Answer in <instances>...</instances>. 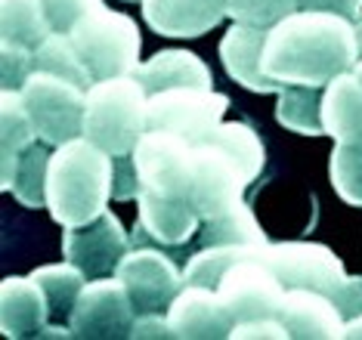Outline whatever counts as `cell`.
Returning <instances> with one entry per match:
<instances>
[{
  "mask_svg": "<svg viewBox=\"0 0 362 340\" xmlns=\"http://www.w3.org/2000/svg\"><path fill=\"white\" fill-rule=\"evenodd\" d=\"M260 62L279 84L328 87L359 62L356 25L341 13L300 6L267 31Z\"/></svg>",
  "mask_w": 362,
  "mask_h": 340,
  "instance_id": "1",
  "label": "cell"
},
{
  "mask_svg": "<svg viewBox=\"0 0 362 340\" xmlns=\"http://www.w3.org/2000/svg\"><path fill=\"white\" fill-rule=\"evenodd\" d=\"M115 155L87 136L56 146L47 170V211L59 226L96 220L112 198Z\"/></svg>",
  "mask_w": 362,
  "mask_h": 340,
  "instance_id": "2",
  "label": "cell"
},
{
  "mask_svg": "<svg viewBox=\"0 0 362 340\" xmlns=\"http://www.w3.org/2000/svg\"><path fill=\"white\" fill-rule=\"evenodd\" d=\"M149 130V90L130 74L93 81L84 105V136L109 155H130Z\"/></svg>",
  "mask_w": 362,
  "mask_h": 340,
  "instance_id": "3",
  "label": "cell"
},
{
  "mask_svg": "<svg viewBox=\"0 0 362 340\" xmlns=\"http://www.w3.org/2000/svg\"><path fill=\"white\" fill-rule=\"evenodd\" d=\"M69 37L93 81L130 74L139 65V47H143L139 25L127 13L105 6L103 0L78 16V22L69 28Z\"/></svg>",
  "mask_w": 362,
  "mask_h": 340,
  "instance_id": "4",
  "label": "cell"
},
{
  "mask_svg": "<svg viewBox=\"0 0 362 340\" xmlns=\"http://www.w3.org/2000/svg\"><path fill=\"white\" fill-rule=\"evenodd\" d=\"M19 93L31 121H35L37 139L50 146H62L75 136H84L87 87L62 78V74L35 69Z\"/></svg>",
  "mask_w": 362,
  "mask_h": 340,
  "instance_id": "5",
  "label": "cell"
},
{
  "mask_svg": "<svg viewBox=\"0 0 362 340\" xmlns=\"http://www.w3.org/2000/svg\"><path fill=\"white\" fill-rule=\"evenodd\" d=\"M134 164L139 173V192H158L189 198V182H192V155L195 143L177 130L149 127L134 152Z\"/></svg>",
  "mask_w": 362,
  "mask_h": 340,
  "instance_id": "6",
  "label": "cell"
},
{
  "mask_svg": "<svg viewBox=\"0 0 362 340\" xmlns=\"http://www.w3.org/2000/svg\"><path fill=\"white\" fill-rule=\"evenodd\" d=\"M260 260L276 272L285 288H313L328 297L341 294L350 279L341 257L316 242H269Z\"/></svg>",
  "mask_w": 362,
  "mask_h": 340,
  "instance_id": "7",
  "label": "cell"
},
{
  "mask_svg": "<svg viewBox=\"0 0 362 340\" xmlns=\"http://www.w3.org/2000/svg\"><path fill=\"white\" fill-rule=\"evenodd\" d=\"M136 319V306L130 300L124 281L118 276H100L87 281L78 297V306L69 319L71 337L81 340H115L130 337Z\"/></svg>",
  "mask_w": 362,
  "mask_h": 340,
  "instance_id": "8",
  "label": "cell"
},
{
  "mask_svg": "<svg viewBox=\"0 0 362 340\" xmlns=\"http://www.w3.org/2000/svg\"><path fill=\"white\" fill-rule=\"evenodd\" d=\"M251 182L226 148L214 143H195L192 155V182H189V201L202 213V220H211L217 213L229 211L242 201L245 189Z\"/></svg>",
  "mask_w": 362,
  "mask_h": 340,
  "instance_id": "9",
  "label": "cell"
},
{
  "mask_svg": "<svg viewBox=\"0 0 362 340\" xmlns=\"http://www.w3.org/2000/svg\"><path fill=\"white\" fill-rule=\"evenodd\" d=\"M229 109V96L217 90L202 87H174L149 93V127L158 130H177L199 143L204 134H211Z\"/></svg>",
  "mask_w": 362,
  "mask_h": 340,
  "instance_id": "10",
  "label": "cell"
},
{
  "mask_svg": "<svg viewBox=\"0 0 362 340\" xmlns=\"http://www.w3.org/2000/svg\"><path fill=\"white\" fill-rule=\"evenodd\" d=\"M115 276L124 281L136 312H168L183 288V272L168 254L155 247H134L121 257Z\"/></svg>",
  "mask_w": 362,
  "mask_h": 340,
  "instance_id": "11",
  "label": "cell"
},
{
  "mask_svg": "<svg viewBox=\"0 0 362 340\" xmlns=\"http://www.w3.org/2000/svg\"><path fill=\"white\" fill-rule=\"evenodd\" d=\"M130 251L127 229L109 207L96 220L81 226H65L62 232V257L84 269L87 279H100L118 269L121 257Z\"/></svg>",
  "mask_w": 362,
  "mask_h": 340,
  "instance_id": "12",
  "label": "cell"
},
{
  "mask_svg": "<svg viewBox=\"0 0 362 340\" xmlns=\"http://www.w3.org/2000/svg\"><path fill=\"white\" fill-rule=\"evenodd\" d=\"M217 291L238 325V322L254 319H279V306H282L288 288L267 263L254 257V260H238L235 266H229Z\"/></svg>",
  "mask_w": 362,
  "mask_h": 340,
  "instance_id": "13",
  "label": "cell"
},
{
  "mask_svg": "<svg viewBox=\"0 0 362 340\" xmlns=\"http://www.w3.org/2000/svg\"><path fill=\"white\" fill-rule=\"evenodd\" d=\"M168 316L174 325V334L183 340L229 337L235 328V319L220 291L208 285H183L174 303L168 306Z\"/></svg>",
  "mask_w": 362,
  "mask_h": 340,
  "instance_id": "14",
  "label": "cell"
},
{
  "mask_svg": "<svg viewBox=\"0 0 362 340\" xmlns=\"http://www.w3.org/2000/svg\"><path fill=\"white\" fill-rule=\"evenodd\" d=\"M279 322L285 325L288 337L300 340H341L347 325L334 297L313 288H288L279 306Z\"/></svg>",
  "mask_w": 362,
  "mask_h": 340,
  "instance_id": "15",
  "label": "cell"
},
{
  "mask_svg": "<svg viewBox=\"0 0 362 340\" xmlns=\"http://www.w3.org/2000/svg\"><path fill=\"white\" fill-rule=\"evenodd\" d=\"M226 16V0H143V19L161 37H202Z\"/></svg>",
  "mask_w": 362,
  "mask_h": 340,
  "instance_id": "16",
  "label": "cell"
},
{
  "mask_svg": "<svg viewBox=\"0 0 362 340\" xmlns=\"http://www.w3.org/2000/svg\"><path fill=\"white\" fill-rule=\"evenodd\" d=\"M267 31L269 28L235 22L223 35V40H220V62H223L229 78H233L235 84H242L245 90H254V93H282L285 84L269 78L260 62Z\"/></svg>",
  "mask_w": 362,
  "mask_h": 340,
  "instance_id": "17",
  "label": "cell"
},
{
  "mask_svg": "<svg viewBox=\"0 0 362 340\" xmlns=\"http://www.w3.org/2000/svg\"><path fill=\"white\" fill-rule=\"evenodd\" d=\"M139 213H136V232H146L158 245H186L199 232L202 213L189 198L158 195V192H139Z\"/></svg>",
  "mask_w": 362,
  "mask_h": 340,
  "instance_id": "18",
  "label": "cell"
},
{
  "mask_svg": "<svg viewBox=\"0 0 362 340\" xmlns=\"http://www.w3.org/2000/svg\"><path fill=\"white\" fill-rule=\"evenodd\" d=\"M50 322V303L35 279H4L0 285V331L6 337H40Z\"/></svg>",
  "mask_w": 362,
  "mask_h": 340,
  "instance_id": "19",
  "label": "cell"
},
{
  "mask_svg": "<svg viewBox=\"0 0 362 340\" xmlns=\"http://www.w3.org/2000/svg\"><path fill=\"white\" fill-rule=\"evenodd\" d=\"M325 136L334 143L362 146V78L356 71L337 74L322 93Z\"/></svg>",
  "mask_w": 362,
  "mask_h": 340,
  "instance_id": "20",
  "label": "cell"
},
{
  "mask_svg": "<svg viewBox=\"0 0 362 340\" xmlns=\"http://www.w3.org/2000/svg\"><path fill=\"white\" fill-rule=\"evenodd\" d=\"M136 78L143 81L149 93H161V90L174 87H214L211 69L204 65L202 56L189 53V49H161L152 59L136 65Z\"/></svg>",
  "mask_w": 362,
  "mask_h": 340,
  "instance_id": "21",
  "label": "cell"
},
{
  "mask_svg": "<svg viewBox=\"0 0 362 340\" xmlns=\"http://www.w3.org/2000/svg\"><path fill=\"white\" fill-rule=\"evenodd\" d=\"M31 143H37V130L25 102H22V93L19 90H4V96H0V180H4L6 192L13 186L19 155Z\"/></svg>",
  "mask_w": 362,
  "mask_h": 340,
  "instance_id": "22",
  "label": "cell"
},
{
  "mask_svg": "<svg viewBox=\"0 0 362 340\" xmlns=\"http://www.w3.org/2000/svg\"><path fill=\"white\" fill-rule=\"evenodd\" d=\"M322 93L325 87H303V84H285L279 93L276 118L285 130L303 136H325L322 121Z\"/></svg>",
  "mask_w": 362,
  "mask_h": 340,
  "instance_id": "23",
  "label": "cell"
},
{
  "mask_svg": "<svg viewBox=\"0 0 362 340\" xmlns=\"http://www.w3.org/2000/svg\"><path fill=\"white\" fill-rule=\"evenodd\" d=\"M0 31L4 40L22 47H40L53 35L44 0H0Z\"/></svg>",
  "mask_w": 362,
  "mask_h": 340,
  "instance_id": "24",
  "label": "cell"
},
{
  "mask_svg": "<svg viewBox=\"0 0 362 340\" xmlns=\"http://www.w3.org/2000/svg\"><path fill=\"white\" fill-rule=\"evenodd\" d=\"M267 245H208V247H202L199 254L189 257V263L183 269V285L217 288L229 266H235L238 260H254V257L260 260Z\"/></svg>",
  "mask_w": 362,
  "mask_h": 340,
  "instance_id": "25",
  "label": "cell"
},
{
  "mask_svg": "<svg viewBox=\"0 0 362 340\" xmlns=\"http://www.w3.org/2000/svg\"><path fill=\"white\" fill-rule=\"evenodd\" d=\"M31 279L44 288L47 303H50V319L53 322H69L78 306V297L87 285L84 269L75 266L71 260L53 263V266H40L31 272Z\"/></svg>",
  "mask_w": 362,
  "mask_h": 340,
  "instance_id": "26",
  "label": "cell"
},
{
  "mask_svg": "<svg viewBox=\"0 0 362 340\" xmlns=\"http://www.w3.org/2000/svg\"><path fill=\"white\" fill-rule=\"evenodd\" d=\"M199 143H214V146L226 148V152L242 164L248 182L257 180L263 164H267V148H263L257 130H254L251 124H245V121H220L211 134H204L199 139Z\"/></svg>",
  "mask_w": 362,
  "mask_h": 340,
  "instance_id": "27",
  "label": "cell"
},
{
  "mask_svg": "<svg viewBox=\"0 0 362 340\" xmlns=\"http://www.w3.org/2000/svg\"><path fill=\"white\" fill-rule=\"evenodd\" d=\"M47 146L50 143H44V139L31 143L19 155V164H16V173H13L10 192L22 207H31V211L47 207V170H50V155H53Z\"/></svg>",
  "mask_w": 362,
  "mask_h": 340,
  "instance_id": "28",
  "label": "cell"
},
{
  "mask_svg": "<svg viewBox=\"0 0 362 340\" xmlns=\"http://www.w3.org/2000/svg\"><path fill=\"white\" fill-rule=\"evenodd\" d=\"M199 242L202 247L208 245H267V232L260 229V223L254 220L251 207L245 201L233 204L229 211L217 213V217L204 220V226L199 229Z\"/></svg>",
  "mask_w": 362,
  "mask_h": 340,
  "instance_id": "29",
  "label": "cell"
},
{
  "mask_svg": "<svg viewBox=\"0 0 362 340\" xmlns=\"http://www.w3.org/2000/svg\"><path fill=\"white\" fill-rule=\"evenodd\" d=\"M35 69L62 74V78L75 81V84L87 87V90H90V84H93V74H90L84 59L78 56V49H75V44H71L69 31H53L44 44L35 47Z\"/></svg>",
  "mask_w": 362,
  "mask_h": 340,
  "instance_id": "30",
  "label": "cell"
},
{
  "mask_svg": "<svg viewBox=\"0 0 362 340\" xmlns=\"http://www.w3.org/2000/svg\"><path fill=\"white\" fill-rule=\"evenodd\" d=\"M328 177H332V186L341 201H347L350 207H362V146L334 143Z\"/></svg>",
  "mask_w": 362,
  "mask_h": 340,
  "instance_id": "31",
  "label": "cell"
},
{
  "mask_svg": "<svg viewBox=\"0 0 362 340\" xmlns=\"http://www.w3.org/2000/svg\"><path fill=\"white\" fill-rule=\"evenodd\" d=\"M294 10H300V0H226L229 19L257 28H273Z\"/></svg>",
  "mask_w": 362,
  "mask_h": 340,
  "instance_id": "32",
  "label": "cell"
},
{
  "mask_svg": "<svg viewBox=\"0 0 362 340\" xmlns=\"http://www.w3.org/2000/svg\"><path fill=\"white\" fill-rule=\"evenodd\" d=\"M31 71H35V49L4 40V59H0L4 90H22V84L31 78Z\"/></svg>",
  "mask_w": 362,
  "mask_h": 340,
  "instance_id": "33",
  "label": "cell"
},
{
  "mask_svg": "<svg viewBox=\"0 0 362 340\" xmlns=\"http://www.w3.org/2000/svg\"><path fill=\"white\" fill-rule=\"evenodd\" d=\"M112 198H118V201H130V198H139V173H136L134 155H115Z\"/></svg>",
  "mask_w": 362,
  "mask_h": 340,
  "instance_id": "34",
  "label": "cell"
},
{
  "mask_svg": "<svg viewBox=\"0 0 362 340\" xmlns=\"http://www.w3.org/2000/svg\"><path fill=\"white\" fill-rule=\"evenodd\" d=\"M47 4V16L53 22V31H69L78 22V16L93 6L96 0H44Z\"/></svg>",
  "mask_w": 362,
  "mask_h": 340,
  "instance_id": "35",
  "label": "cell"
},
{
  "mask_svg": "<svg viewBox=\"0 0 362 340\" xmlns=\"http://www.w3.org/2000/svg\"><path fill=\"white\" fill-rule=\"evenodd\" d=\"M229 337H248V340H288V331L279 319H254V322H238Z\"/></svg>",
  "mask_w": 362,
  "mask_h": 340,
  "instance_id": "36",
  "label": "cell"
},
{
  "mask_svg": "<svg viewBox=\"0 0 362 340\" xmlns=\"http://www.w3.org/2000/svg\"><path fill=\"white\" fill-rule=\"evenodd\" d=\"M130 337H177L168 312H136Z\"/></svg>",
  "mask_w": 362,
  "mask_h": 340,
  "instance_id": "37",
  "label": "cell"
},
{
  "mask_svg": "<svg viewBox=\"0 0 362 340\" xmlns=\"http://www.w3.org/2000/svg\"><path fill=\"white\" fill-rule=\"evenodd\" d=\"M334 303L344 312V319L362 316V276H350L347 285L341 288V294L334 297Z\"/></svg>",
  "mask_w": 362,
  "mask_h": 340,
  "instance_id": "38",
  "label": "cell"
},
{
  "mask_svg": "<svg viewBox=\"0 0 362 340\" xmlns=\"http://www.w3.org/2000/svg\"><path fill=\"white\" fill-rule=\"evenodd\" d=\"M303 10H328V13H341L347 19L362 16V0H300Z\"/></svg>",
  "mask_w": 362,
  "mask_h": 340,
  "instance_id": "39",
  "label": "cell"
},
{
  "mask_svg": "<svg viewBox=\"0 0 362 340\" xmlns=\"http://www.w3.org/2000/svg\"><path fill=\"white\" fill-rule=\"evenodd\" d=\"M344 340H362V316L347 319V325H344Z\"/></svg>",
  "mask_w": 362,
  "mask_h": 340,
  "instance_id": "40",
  "label": "cell"
},
{
  "mask_svg": "<svg viewBox=\"0 0 362 340\" xmlns=\"http://www.w3.org/2000/svg\"><path fill=\"white\" fill-rule=\"evenodd\" d=\"M353 25H356V40H359V59H362V16H356V19H353Z\"/></svg>",
  "mask_w": 362,
  "mask_h": 340,
  "instance_id": "41",
  "label": "cell"
},
{
  "mask_svg": "<svg viewBox=\"0 0 362 340\" xmlns=\"http://www.w3.org/2000/svg\"><path fill=\"white\" fill-rule=\"evenodd\" d=\"M353 71H356V74H359V78H362V59H359L356 65H353Z\"/></svg>",
  "mask_w": 362,
  "mask_h": 340,
  "instance_id": "42",
  "label": "cell"
},
{
  "mask_svg": "<svg viewBox=\"0 0 362 340\" xmlns=\"http://www.w3.org/2000/svg\"><path fill=\"white\" fill-rule=\"evenodd\" d=\"M124 4H143V0H124Z\"/></svg>",
  "mask_w": 362,
  "mask_h": 340,
  "instance_id": "43",
  "label": "cell"
}]
</instances>
